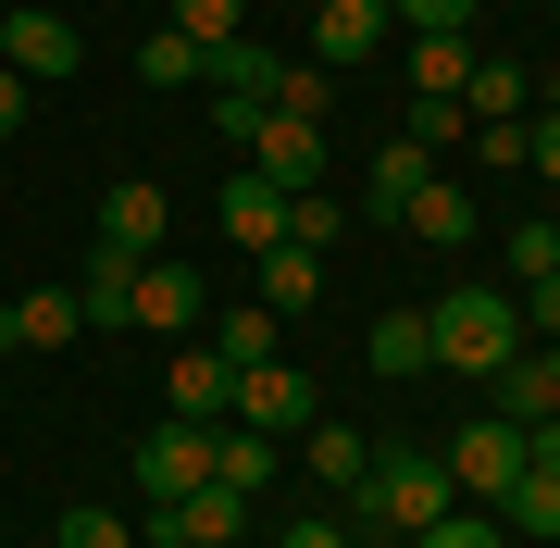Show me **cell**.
Masks as SVG:
<instances>
[{
	"mask_svg": "<svg viewBox=\"0 0 560 548\" xmlns=\"http://www.w3.org/2000/svg\"><path fill=\"white\" fill-rule=\"evenodd\" d=\"M0 62H13V75H75V13L13 0V13H0Z\"/></svg>",
	"mask_w": 560,
	"mask_h": 548,
	"instance_id": "11",
	"label": "cell"
},
{
	"mask_svg": "<svg viewBox=\"0 0 560 548\" xmlns=\"http://www.w3.org/2000/svg\"><path fill=\"white\" fill-rule=\"evenodd\" d=\"M138 487H150V499L212 487V424H150V436H138Z\"/></svg>",
	"mask_w": 560,
	"mask_h": 548,
	"instance_id": "10",
	"label": "cell"
},
{
	"mask_svg": "<svg viewBox=\"0 0 560 548\" xmlns=\"http://www.w3.org/2000/svg\"><path fill=\"white\" fill-rule=\"evenodd\" d=\"M460 125H474L460 101H423V88H411V125H399V138H411V150H436V138H460Z\"/></svg>",
	"mask_w": 560,
	"mask_h": 548,
	"instance_id": "36",
	"label": "cell"
},
{
	"mask_svg": "<svg viewBox=\"0 0 560 548\" xmlns=\"http://www.w3.org/2000/svg\"><path fill=\"white\" fill-rule=\"evenodd\" d=\"M300 448H312V474H324V487H361V462H374V436H361V424H312Z\"/></svg>",
	"mask_w": 560,
	"mask_h": 548,
	"instance_id": "27",
	"label": "cell"
},
{
	"mask_svg": "<svg viewBox=\"0 0 560 548\" xmlns=\"http://www.w3.org/2000/svg\"><path fill=\"white\" fill-rule=\"evenodd\" d=\"M212 487L261 499V487H275V436H249V424H212Z\"/></svg>",
	"mask_w": 560,
	"mask_h": 548,
	"instance_id": "22",
	"label": "cell"
},
{
	"mask_svg": "<svg viewBox=\"0 0 560 548\" xmlns=\"http://www.w3.org/2000/svg\"><path fill=\"white\" fill-rule=\"evenodd\" d=\"M523 101H536V75H523L511 50H474V75H460V113H474V125H523Z\"/></svg>",
	"mask_w": 560,
	"mask_h": 548,
	"instance_id": "14",
	"label": "cell"
},
{
	"mask_svg": "<svg viewBox=\"0 0 560 548\" xmlns=\"http://www.w3.org/2000/svg\"><path fill=\"white\" fill-rule=\"evenodd\" d=\"M349 511H361L374 536H423L436 511H460V487H448V462H423V448H374L361 487H349Z\"/></svg>",
	"mask_w": 560,
	"mask_h": 548,
	"instance_id": "1",
	"label": "cell"
},
{
	"mask_svg": "<svg viewBox=\"0 0 560 548\" xmlns=\"http://www.w3.org/2000/svg\"><path fill=\"white\" fill-rule=\"evenodd\" d=\"M75 312H88V325H138V263H113V249H88V275H75Z\"/></svg>",
	"mask_w": 560,
	"mask_h": 548,
	"instance_id": "18",
	"label": "cell"
},
{
	"mask_svg": "<svg viewBox=\"0 0 560 548\" xmlns=\"http://www.w3.org/2000/svg\"><path fill=\"white\" fill-rule=\"evenodd\" d=\"M13 125H25V75L0 62V138H13Z\"/></svg>",
	"mask_w": 560,
	"mask_h": 548,
	"instance_id": "40",
	"label": "cell"
},
{
	"mask_svg": "<svg viewBox=\"0 0 560 548\" xmlns=\"http://www.w3.org/2000/svg\"><path fill=\"white\" fill-rule=\"evenodd\" d=\"M523 325H548V337H560V275H536V287H523Z\"/></svg>",
	"mask_w": 560,
	"mask_h": 548,
	"instance_id": "37",
	"label": "cell"
},
{
	"mask_svg": "<svg viewBox=\"0 0 560 548\" xmlns=\"http://www.w3.org/2000/svg\"><path fill=\"white\" fill-rule=\"evenodd\" d=\"M511 275H523V287L560 275V224H511Z\"/></svg>",
	"mask_w": 560,
	"mask_h": 548,
	"instance_id": "34",
	"label": "cell"
},
{
	"mask_svg": "<svg viewBox=\"0 0 560 548\" xmlns=\"http://www.w3.org/2000/svg\"><path fill=\"white\" fill-rule=\"evenodd\" d=\"M200 75H212V101H261V113H275V88H287V62L261 50V38H224V50L200 62Z\"/></svg>",
	"mask_w": 560,
	"mask_h": 548,
	"instance_id": "15",
	"label": "cell"
},
{
	"mask_svg": "<svg viewBox=\"0 0 560 548\" xmlns=\"http://www.w3.org/2000/svg\"><path fill=\"white\" fill-rule=\"evenodd\" d=\"M249 175H275L287 200L324 187V125H312V113H261V125H249Z\"/></svg>",
	"mask_w": 560,
	"mask_h": 548,
	"instance_id": "7",
	"label": "cell"
},
{
	"mask_svg": "<svg viewBox=\"0 0 560 548\" xmlns=\"http://www.w3.org/2000/svg\"><path fill=\"white\" fill-rule=\"evenodd\" d=\"M224 237L261 263V249L287 237V187H275V175H237V187H224Z\"/></svg>",
	"mask_w": 560,
	"mask_h": 548,
	"instance_id": "16",
	"label": "cell"
},
{
	"mask_svg": "<svg viewBox=\"0 0 560 548\" xmlns=\"http://www.w3.org/2000/svg\"><path fill=\"white\" fill-rule=\"evenodd\" d=\"M275 548H349V524H324V511H312V524H287Z\"/></svg>",
	"mask_w": 560,
	"mask_h": 548,
	"instance_id": "38",
	"label": "cell"
},
{
	"mask_svg": "<svg viewBox=\"0 0 560 548\" xmlns=\"http://www.w3.org/2000/svg\"><path fill=\"white\" fill-rule=\"evenodd\" d=\"M423 175H436V163H423V150H411V138H386V150H374V187H361V224H399Z\"/></svg>",
	"mask_w": 560,
	"mask_h": 548,
	"instance_id": "20",
	"label": "cell"
},
{
	"mask_svg": "<svg viewBox=\"0 0 560 548\" xmlns=\"http://www.w3.org/2000/svg\"><path fill=\"white\" fill-rule=\"evenodd\" d=\"M287 237H300V249H337L349 237V200H337V187H300V200H287Z\"/></svg>",
	"mask_w": 560,
	"mask_h": 548,
	"instance_id": "28",
	"label": "cell"
},
{
	"mask_svg": "<svg viewBox=\"0 0 560 548\" xmlns=\"http://www.w3.org/2000/svg\"><path fill=\"white\" fill-rule=\"evenodd\" d=\"M399 75L423 88V101H460V75H474V38H448V25H436V38H399Z\"/></svg>",
	"mask_w": 560,
	"mask_h": 548,
	"instance_id": "21",
	"label": "cell"
},
{
	"mask_svg": "<svg viewBox=\"0 0 560 548\" xmlns=\"http://www.w3.org/2000/svg\"><path fill=\"white\" fill-rule=\"evenodd\" d=\"M200 337H212L224 362L249 374V362H275V349H287V312H261V300H237V312H224V325H200Z\"/></svg>",
	"mask_w": 560,
	"mask_h": 548,
	"instance_id": "23",
	"label": "cell"
},
{
	"mask_svg": "<svg viewBox=\"0 0 560 548\" xmlns=\"http://www.w3.org/2000/svg\"><path fill=\"white\" fill-rule=\"evenodd\" d=\"M237 524H249L237 487H187V499L150 511V548H237Z\"/></svg>",
	"mask_w": 560,
	"mask_h": 548,
	"instance_id": "9",
	"label": "cell"
},
{
	"mask_svg": "<svg viewBox=\"0 0 560 548\" xmlns=\"http://www.w3.org/2000/svg\"><path fill=\"white\" fill-rule=\"evenodd\" d=\"M499 411H511V424H548V374H536V349H511V362H499Z\"/></svg>",
	"mask_w": 560,
	"mask_h": 548,
	"instance_id": "29",
	"label": "cell"
},
{
	"mask_svg": "<svg viewBox=\"0 0 560 548\" xmlns=\"http://www.w3.org/2000/svg\"><path fill=\"white\" fill-rule=\"evenodd\" d=\"M324 101H337V75H324V62H287V88H275V113H312V125H324Z\"/></svg>",
	"mask_w": 560,
	"mask_h": 548,
	"instance_id": "33",
	"label": "cell"
},
{
	"mask_svg": "<svg viewBox=\"0 0 560 548\" xmlns=\"http://www.w3.org/2000/svg\"><path fill=\"white\" fill-rule=\"evenodd\" d=\"M138 325H150V337H200V325H212L200 275H187V263H138Z\"/></svg>",
	"mask_w": 560,
	"mask_h": 548,
	"instance_id": "12",
	"label": "cell"
},
{
	"mask_svg": "<svg viewBox=\"0 0 560 548\" xmlns=\"http://www.w3.org/2000/svg\"><path fill=\"white\" fill-rule=\"evenodd\" d=\"M386 50H399V13H386V0H312V62H324V75L386 62Z\"/></svg>",
	"mask_w": 560,
	"mask_h": 548,
	"instance_id": "6",
	"label": "cell"
},
{
	"mask_svg": "<svg viewBox=\"0 0 560 548\" xmlns=\"http://www.w3.org/2000/svg\"><path fill=\"white\" fill-rule=\"evenodd\" d=\"M423 325H436V362L448 374H499L511 349H523V300H499V287H448Z\"/></svg>",
	"mask_w": 560,
	"mask_h": 548,
	"instance_id": "2",
	"label": "cell"
},
{
	"mask_svg": "<svg viewBox=\"0 0 560 548\" xmlns=\"http://www.w3.org/2000/svg\"><path fill=\"white\" fill-rule=\"evenodd\" d=\"M200 38H175V25H150V38H138V62H125V75H138V88H200Z\"/></svg>",
	"mask_w": 560,
	"mask_h": 548,
	"instance_id": "24",
	"label": "cell"
},
{
	"mask_svg": "<svg viewBox=\"0 0 560 548\" xmlns=\"http://www.w3.org/2000/svg\"><path fill=\"white\" fill-rule=\"evenodd\" d=\"M50 548H138V536H125V524H113V511H101V499H88V511H62V536H50Z\"/></svg>",
	"mask_w": 560,
	"mask_h": 548,
	"instance_id": "35",
	"label": "cell"
},
{
	"mask_svg": "<svg viewBox=\"0 0 560 548\" xmlns=\"http://www.w3.org/2000/svg\"><path fill=\"white\" fill-rule=\"evenodd\" d=\"M436 362V325L423 312H374V374H423Z\"/></svg>",
	"mask_w": 560,
	"mask_h": 548,
	"instance_id": "26",
	"label": "cell"
},
{
	"mask_svg": "<svg viewBox=\"0 0 560 548\" xmlns=\"http://www.w3.org/2000/svg\"><path fill=\"white\" fill-rule=\"evenodd\" d=\"M399 224H411V237H423V249H460V237H474V187H448V175H423Z\"/></svg>",
	"mask_w": 560,
	"mask_h": 548,
	"instance_id": "19",
	"label": "cell"
},
{
	"mask_svg": "<svg viewBox=\"0 0 560 548\" xmlns=\"http://www.w3.org/2000/svg\"><path fill=\"white\" fill-rule=\"evenodd\" d=\"M162 224H175V200H162L150 175L101 187V249H113V263H162Z\"/></svg>",
	"mask_w": 560,
	"mask_h": 548,
	"instance_id": "8",
	"label": "cell"
},
{
	"mask_svg": "<svg viewBox=\"0 0 560 548\" xmlns=\"http://www.w3.org/2000/svg\"><path fill=\"white\" fill-rule=\"evenodd\" d=\"M0 349H13V337H0Z\"/></svg>",
	"mask_w": 560,
	"mask_h": 548,
	"instance_id": "43",
	"label": "cell"
},
{
	"mask_svg": "<svg viewBox=\"0 0 560 548\" xmlns=\"http://www.w3.org/2000/svg\"><path fill=\"white\" fill-rule=\"evenodd\" d=\"M523 138H536V175H560V113H536Z\"/></svg>",
	"mask_w": 560,
	"mask_h": 548,
	"instance_id": "39",
	"label": "cell"
},
{
	"mask_svg": "<svg viewBox=\"0 0 560 548\" xmlns=\"http://www.w3.org/2000/svg\"><path fill=\"white\" fill-rule=\"evenodd\" d=\"M436 462H448V487H460V499L499 511V499H511V474H523V424H511V411H486V424H460Z\"/></svg>",
	"mask_w": 560,
	"mask_h": 548,
	"instance_id": "3",
	"label": "cell"
},
{
	"mask_svg": "<svg viewBox=\"0 0 560 548\" xmlns=\"http://www.w3.org/2000/svg\"><path fill=\"white\" fill-rule=\"evenodd\" d=\"M386 13H399V38H436V25H448V38H474L486 0H386Z\"/></svg>",
	"mask_w": 560,
	"mask_h": 548,
	"instance_id": "32",
	"label": "cell"
},
{
	"mask_svg": "<svg viewBox=\"0 0 560 548\" xmlns=\"http://www.w3.org/2000/svg\"><path fill=\"white\" fill-rule=\"evenodd\" d=\"M249 275H261V312H312L324 300V249H300V237H275Z\"/></svg>",
	"mask_w": 560,
	"mask_h": 548,
	"instance_id": "17",
	"label": "cell"
},
{
	"mask_svg": "<svg viewBox=\"0 0 560 548\" xmlns=\"http://www.w3.org/2000/svg\"><path fill=\"white\" fill-rule=\"evenodd\" d=\"M411 548H499V511H486V499H460V511H436Z\"/></svg>",
	"mask_w": 560,
	"mask_h": 548,
	"instance_id": "31",
	"label": "cell"
},
{
	"mask_svg": "<svg viewBox=\"0 0 560 548\" xmlns=\"http://www.w3.org/2000/svg\"><path fill=\"white\" fill-rule=\"evenodd\" d=\"M38 13H62V0H38Z\"/></svg>",
	"mask_w": 560,
	"mask_h": 548,
	"instance_id": "42",
	"label": "cell"
},
{
	"mask_svg": "<svg viewBox=\"0 0 560 548\" xmlns=\"http://www.w3.org/2000/svg\"><path fill=\"white\" fill-rule=\"evenodd\" d=\"M536 374H548V399H560V337H548V349H536Z\"/></svg>",
	"mask_w": 560,
	"mask_h": 548,
	"instance_id": "41",
	"label": "cell"
},
{
	"mask_svg": "<svg viewBox=\"0 0 560 548\" xmlns=\"http://www.w3.org/2000/svg\"><path fill=\"white\" fill-rule=\"evenodd\" d=\"M237 424H249V436H275V448L324 424V411H312V374L287 362V349H275V362H249V374H237Z\"/></svg>",
	"mask_w": 560,
	"mask_h": 548,
	"instance_id": "4",
	"label": "cell"
},
{
	"mask_svg": "<svg viewBox=\"0 0 560 548\" xmlns=\"http://www.w3.org/2000/svg\"><path fill=\"white\" fill-rule=\"evenodd\" d=\"M0 337L13 349H75L88 312H75V287H25V300H0Z\"/></svg>",
	"mask_w": 560,
	"mask_h": 548,
	"instance_id": "13",
	"label": "cell"
},
{
	"mask_svg": "<svg viewBox=\"0 0 560 548\" xmlns=\"http://www.w3.org/2000/svg\"><path fill=\"white\" fill-rule=\"evenodd\" d=\"M499 536H560V474H536V462L511 474V499H499Z\"/></svg>",
	"mask_w": 560,
	"mask_h": 548,
	"instance_id": "25",
	"label": "cell"
},
{
	"mask_svg": "<svg viewBox=\"0 0 560 548\" xmlns=\"http://www.w3.org/2000/svg\"><path fill=\"white\" fill-rule=\"evenodd\" d=\"M175 38H200V50L249 38V0H175Z\"/></svg>",
	"mask_w": 560,
	"mask_h": 548,
	"instance_id": "30",
	"label": "cell"
},
{
	"mask_svg": "<svg viewBox=\"0 0 560 548\" xmlns=\"http://www.w3.org/2000/svg\"><path fill=\"white\" fill-rule=\"evenodd\" d=\"M162 424H237V362H224L212 337L175 349V374H162Z\"/></svg>",
	"mask_w": 560,
	"mask_h": 548,
	"instance_id": "5",
	"label": "cell"
}]
</instances>
